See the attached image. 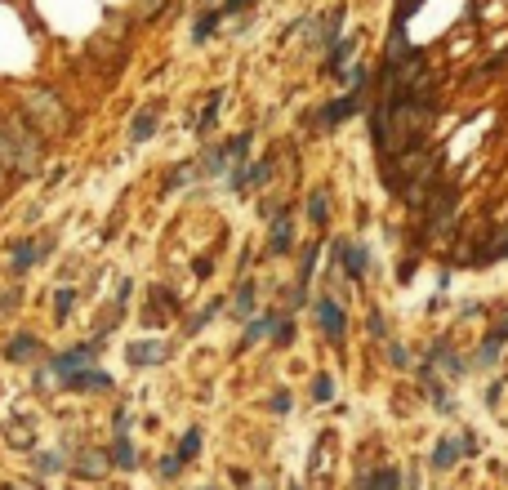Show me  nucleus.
<instances>
[{
	"label": "nucleus",
	"instance_id": "20e7f679",
	"mask_svg": "<svg viewBox=\"0 0 508 490\" xmlns=\"http://www.w3.org/2000/svg\"><path fill=\"white\" fill-rule=\"evenodd\" d=\"M361 98H366V94H361V85H357L352 94H343V98H339V103H330V107H326V111H321V116H317V120H321V125H339V120H343V116H352V111H361Z\"/></svg>",
	"mask_w": 508,
	"mask_h": 490
},
{
	"label": "nucleus",
	"instance_id": "f3484780",
	"mask_svg": "<svg viewBox=\"0 0 508 490\" xmlns=\"http://www.w3.org/2000/svg\"><path fill=\"white\" fill-rule=\"evenodd\" d=\"M36 348L41 343H36L32 334H18L14 343H9V361H27V356H36Z\"/></svg>",
	"mask_w": 508,
	"mask_h": 490
},
{
	"label": "nucleus",
	"instance_id": "f03ea898",
	"mask_svg": "<svg viewBox=\"0 0 508 490\" xmlns=\"http://www.w3.org/2000/svg\"><path fill=\"white\" fill-rule=\"evenodd\" d=\"M330 259H343V268H348V281H361L366 263H370V250H366V245H357V241H335Z\"/></svg>",
	"mask_w": 508,
	"mask_h": 490
},
{
	"label": "nucleus",
	"instance_id": "c756f323",
	"mask_svg": "<svg viewBox=\"0 0 508 490\" xmlns=\"http://www.w3.org/2000/svg\"><path fill=\"white\" fill-rule=\"evenodd\" d=\"M295 490H299V486H295Z\"/></svg>",
	"mask_w": 508,
	"mask_h": 490
},
{
	"label": "nucleus",
	"instance_id": "f257e3e1",
	"mask_svg": "<svg viewBox=\"0 0 508 490\" xmlns=\"http://www.w3.org/2000/svg\"><path fill=\"white\" fill-rule=\"evenodd\" d=\"M27 116H32V129L36 134H45V138H54V134H63L67 129V107H63L54 94H45V89H32L27 94Z\"/></svg>",
	"mask_w": 508,
	"mask_h": 490
},
{
	"label": "nucleus",
	"instance_id": "0eeeda50",
	"mask_svg": "<svg viewBox=\"0 0 508 490\" xmlns=\"http://www.w3.org/2000/svg\"><path fill=\"white\" fill-rule=\"evenodd\" d=\"M455 459H459V441H437V446H432V455H428V464L446 473V468H455Z\"/></svg>",
	"mask_w": 508,
	"mask_h": 490
},
{
	"label": "nucleus",
	"instance_id": "7ed1b4c3",
	"mask_svg": "<svg viewBox=\"0 0 508 490\" xmlns=\"http://www.w3.org/2000/svg\"><path fill=\"white\" fill-rule=\"evenodd\" d=\"M317 321H321L326 339H343V330H348V317L335 299H317Z\"/></svg>",
	"mask_w": 508,
	"mask_h": 490
},
{
	"label": "nucleus",
	"instance_id": "b1692460",
	"mask_svg": "<svg viewBox=\"0 0 508 490\" xmlns=\"http://www.w3.org/2000/svg\"><path fill=\"white\" fill-rule=\"evenodd\" d=\"M103 468H107V459H98V455H94V459H81V473H89V477H98Z\"/></svg>",
	"mask_w": 508,
	"mask_h": 490
},
{
	"label": "nucleus",
	"instance_id": "4468645a",
	"mask_svg": "<svg viewBox=\"0 0 508 490\" xmlns=\"http://www.w3.org/2000/svg\"><path fill=\"white\" fill-rule=\"evenodd\" d=\"M254 312V281H241L237 299H232V317H250Z\"/></svg>",
	"mask_w": 508,
	"mask_h": 490
},
{
	"label": "nucleus",
	"instance_id": "9b49d317",
	"mask_svg": "<svg viewBox=\"0 0 508 490\" xmlns=\"http://www.w3.org/2000/svg\"><path fill=\"white\" fill-rule=\"evenodd\" d=\"M94 348H98V343L76 348V352H63V356H59V370H63V374H76V370H85V361L94 356Z\"/></svg>",
	"mask_w": 508,
	"mask_h": 490
},
{
	"label": "nucleus",
	"instance_id": "a878e982",
	"mask_svg": "<svg viewBox=\"0 0 508 490\" xmlns=\"http://www.w3.org/2000/svg\"><path fill=\"white\" fill-rule=\"evenodd\" d=\"M32 259H36V250H27V245H23V250H18V254H14V263H18V272H23V268H27V263H32Z\"/></svg>",
	"mask_w": 508,
	"mask_h": 490
},
{
	"label": "nucleus",
	"instance_id": "aec40b11",
	"mask_svg": "<svg viewBox=\"0 0 508 490\" xmlns=\"http://www.w3.org/2000/svg\"><path fill=\"white\" fill-rule=\"evenodd\" d=\"M313 397H317V401H330V397H335L330 374H317V379H313Z\"/></svg>",
	"mask_w": 508,
	"mask_h": 490
},
{
	"label": "nucleus",
	"instance_id": "423d86ee",
	"mask_svg": "<svg viewBox=\"0 0 508 490\" xmlns=\"http://www.w3.org/2000/svg\"><path fill=\"white\" fill-rule=\"evenodd\" d=\"M156 361H165V343H134L129 348V365H156Z\"/></svg>",
	"mask_w": 508,
	"mask_h": 490
},
{
	"label": "nucleus",
	"instance_id": "6ab92c4d",
	"mask_svg": "<svg viewBox=\"0 0 508 490\" xmlns=\"http://www.w3.org/2000/svg\"><path fill=\"white\" fill-rule=\"evenodd\" d=\"M214 27H219V14H205V18H196V41H210V36H214Z\"/></svg>",
	"mask_w": 508,
	"mask_h": 490
},
{
	"label": "nucleus",
	"instance_id": "412c9836",
	"mask_svg": "<svg viewBox=\"0 0 508 490\" xmlns=\"http://www.w3.org/2000/svg\"><path fill=\"white\" fill-rule=\"evenodd\" d=\"M219 98H223V94H210V103H205V111H201V125H196V129H201V134H205V129L214 125V111H219Z\"/></svg>",
	"mask_w": 508,
	"mask_h": 490
},
{
	"label": "nucleus",
	"instance_id": "a211bd4d",
	"mask_svg": "<svg viewBox=\"0 0 508 490\" xmlns=\"http://www.w3.org/2000/svg\"><path fill=\"white\" fill-rule=\"evenodd\" d=\"M500 343H504V334H486V343H482V352H477V365H495L500 361Z\"/></svg>",
	"mask_w": 508,
	"mask_h": 490
},
{
	"label": "nucleus",
	"instance_id": "cd10ccee",
	"mask_svg": "<svg viewBox=\"0 0 508 490\" xmlns=\"http://www.w3.org/2000/svg\"><path fill=\"white\" fill-rule=\"evenodd\" d=\"M504 254H508V232L500 237V245H495V250H491V259H504Z\"/></svg>",
	"mask_w": 508,
	"mask_h": 490
},
{
	"label": "nucleus",
	"instance_id": "f8f14e48",
	"mask_svg": "<svg viewBox=\"0 0 508 490\" xmlns=\"http://www.w3.org/2000/svg\"><path fill=\"white\" fill-rule=\"evenodd\" d=\"M152 129H156V107H147V111H138V116H134L129 138H134V143H143V138H152Z\"/></svg>",
	"mask_w": 508,
	"mask_h": 490
},
{
	"label": "nucleus",
	"instance_id": "5701e85b",
	"mask_svg": "<svg viewBox=\"0 0 508 490\" xmlns=\"http://www.w3.org/2000/svg\"><path fill=\"white\" fill-rule=\"evenodd\" d=\"M272 339H277V343L286 348L290 339H295V326H290V321H277V330H272Z\"/></svg>",
	"mask_w": 508,
	"mask_h": 490
},
{
	"label": "nucleus",
	"instance_id": "39448f33",
	"mask_svg": "<svg viewBox=\"0 0 508 490\" xmlns=\"http://www.w3.org/2000/svg\"><path fill=\"white\" fill-rule=\"evenodd\" d=\"M450 214H455V192L446 187V192H437V196H432V205H428V232H437Z\"/></svg>",
	"mask_w": 508,
	"mask_h": 490
},
{
	"label": "nucleus",
	"instance_id": "bb28decb",
	"mask_svg": "<svg viewBox=\"0 0 508 490\" xmlns=\"http://www.w3.org/2000/svg\"><path fill=\"white\" fill-rule=\"evenodd\" d=\"M272 410H277V414L290 410V397H286V392H277V397H272Z\"/></svg>",
	"mask_w": 508,
	"mask_h": 490
},
{
	"label": "nucleus",
	"instance_id": "2eb2a0df",
	"mask_svg": "<svg viewBox=\"0 0 508 490\" xmlns=\"http://www.w3.org/2000/svg\"><path fill=\"white\" fill-rule=\"evenodd\" d=\"M308 219H313L317 228H326V219H330V210H326V187H317V192L308 196Z\"/></svg>",
	"mask_w": 508,
	"mask_h": 490
},
{
	"label": "nucleus",
	"instance_id": "4be33fe9",
	"mask_svg": "<svg viewBox=\"0 0 508 490\" xmlns=\"http://www.w3.org/2000/svg\"><path fill=\"white\" fill-rule=\"evenodd\" d=\"M112 455H116V464H120V468H134V450H129V441H125V437L116 441V450H112Z\"/></svg>",
	"mask_w": 508,
	"mask_h": 490
},
{
	"label": "nucleus",
	"instance_id": "c85d7f7f",
	"mask_svg": "<svg viewBox=\"0 0 508 490\" xmlns=\"http://www.w3.org/2000/svg\"><path fill=\"white\" fill-rule=\"evenodd\" d=\"M241 5H250V0H228V5H223V14H232V9H241Z\"/></svg>",
	"mask_w": 508,
	"mask_h": 490
},
{
	"label": "nucleus",
	"instance_id": "393cba45",
	"mask_svg": "<svg viewBox=\"0 0 508 490\" xmlns=\"http://www.w3.org/2000/svg\"><path fill=\"white\" fill-rule=\"evenodd\" d=\"M415 9H419V0H401V5H397V27H401V23H406V18H410V14H415Z\"/></svg>",
	"mask_w": 508,
	"mask_h": 490
},
{
	"label": "nucleus",
	"instance_id": "1a4fd4ad",
	"mask_svg": "<svg viewBox=\"0 0 508 490\" xmlns=\"http://www.w3.org/2000/svg\"><path fill=\"white\" fill-rule=\"evenodd\" d=\"M397 486H401V473H397V468H379V473L366 477L357 490H397Z\"/></svg>",
	"mask_w": 508,
	"mask_h": 490
},
{
	"label": "nucleus",
	"instance_id": "9d476101",
	"mask_svg": "<svg viewBox=\"0 0 508 490\" xmlns=\"http://www.w3.org/2000/svg\"><path fill=\"white\" fill-rule=\"evenodd\" d=\"M277 321H281V317H277V312H263V317H259V321H250V326H246V339H241V348H250V343H254V339H263V334H272V330H277Z\"/></svg>",
	"mask_w": 508,
	"mask_h": 490
},
{
	"label": "nucleus",
	"instance_id": "dca6fc26",
	"mask_svg": "<svg viewBox=\"0 0 508 490\" xmlns=\"http://www.w3.org/2000/svg\"><path fill=\"white\" fill-rule=\"evenodd\" d=\"M196 450H201V432H196V428H187L183 432V441H178V464H187V459H196Z\"/></svg>",
	"mask_w": 508,
	"mask_h": 490
},
{
	"label": "nucleus",
	"instance_id": "6e6552de",
	"mask_svg": "<svg viewBox=\"0 0 508 490\" xmlns=\"http://www.w3.org/2000/svg\"><path fill=\"white\" fill-rule=\"evenodd\" d=\"M268 250L272 254H286L290 250V214L281 210L277 214V223H272V241H268Z\"/></svg>",
	"mask_w": 508,
	"mask_h": 490
},
{
	"label": "nucleus",
	"instance_id": "ddd939ff",
	"mask_svg": "<svg viewBox=\"0 0 508 490\" xmlns=\"http://www.w3.org/2000/svg\"><path fill=\"white\" fill-rule=\"evenodd\" d=\"M107 374L103 370H76V374H67V388H107Z\"/></svg>",
	"mask_w": 508,
	"mask_h": 490
}]
</instances>
